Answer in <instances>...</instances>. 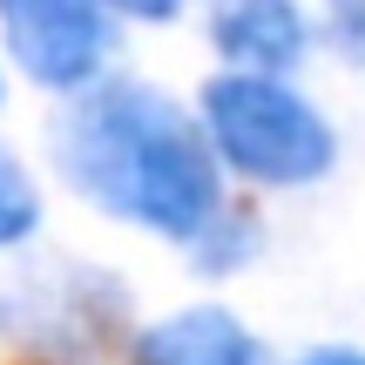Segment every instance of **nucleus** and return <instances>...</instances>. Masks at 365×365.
Masks as SVG:
<instances>
[{"mask_svg":"<svg viewBox=\"0 0 365 365\" xmlns=\"http://www.w3.org/2000/svg\"><path fill=\"white\" fill-rule=\"evenodd\" d=\"M61 176L108 217L156 237H210L217 223V149L163 88L102 81L61 122Z\"/></svg>","mask_w":365,"mask_h":365,"instance_id":"f257e3e1","label":"nucleus"},{"mask_svg":"<svg viewBox=\"0 0 365 365\" xmlns=\"http://www.w3.org/2000/svg\"><path fill=\"white\" fill-rule=\"evenodd\" d=\"M203 135L237 176L271 182V190L318 182L339 156L331 122L271 75H217L203 88Z\"/></svg>","mask_w":365,"mask_h":365,"instance_id":"f03ea898","label":"nucleus"},{"mask_svg":"<svg viewBox=\"0 0 365 365\" xmlns=\"http://www.w3.org/2000/svg\"><path fill=\"white\" fill-rule=\"evenodd\" d=\"M0 27L41 88H88L115 41L102 0H0Z\"/></svg>","mask_w":365,"mask_h":365,"instance_id":"7ed1b4c3","label":"nucleus"},{"mask_svg":"<svg viewBox=\"0 0 365 365\" xmlns=\"http://www.w3.org/2000/svg\"><path fill=\"white\" fill-rule=\"evenodd\" d=\"M210 41L237 75H284L304 61L312 27H304L298 0H210Z\"/></svg>","mask_w":365,"mask_h":365,"instance_id":"20e7f679","label":"nucleus"},{"mask_svg":"<svg viewBox=\"0 0 365 365\" xmlns=\"http://www.w3.org/2000/svg\"><path fill=\"white\" fill-rule=\"evenodd\" d=\"M135 365H264V359H257V339L223 304H196V312L163 318L143 339Z\"/></svg>","mask_w":365,"mask_h":365,"instance_id":"39448f33","label":"nucleus"},{"mask_svg":"<svg viewBox=\"0 0 365 365\" xmlns=\"http://www.w3.org/2000/svg\"><path fill=\"white\" fill-rule=\"evenodd\" d=\"M34 223H41V196H34V182H27V170L0 149V250L27 244Z\"/></svg>","mask_w":365,"mask_h":365,"instance_id":"423d86ee","label":"nucleus"},{"mask_svg":"<svg viewBox=\"0 0 365 365\" xmlns=\"http://www.w3.org/2000/svg\"><path fill=\"white\" fill-rule=\"evenodd\" d=\"M325 27H331V48L352 68H365V0H325Z\"/></svg>","mask_w":365,"mask_h":365,"instance_id":"0eeeda50","label":"nucleus"},{"mask_svg":"<svg viewBox=\"0 0 365 365\" xmlns=\"http://www.w3.org/2000/svg\"><path fill=\"white\" fill-rule=\"evenodd\" d=\"M115 7H122V14H135V21H170L182 0H115Z\"/></svg>","mask_w":365,"mask_h":365,"instance_id":"6e6552de","label":"nucleus"},{"mask_svg":"<svg viewBox=\"0 0 365 365\" xmlns=\"http://www.w3.org/2000/svg\"><path fill=\"white\" fill-rule=\"evenodd\" d=\"M298 365H365V352H345V345H325V352H304Z\"/></svg>","mask_w":365,"mask_h":365,"instance_id":"1a4fd4ad","label":"nucleus"}]
</instances>
